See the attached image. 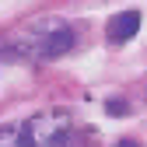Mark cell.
<instances>
[{
	"label": "cell",
	"mask_w": 147,
	"mask_h": 147,
	"mask_svg": "<svg viewBox=\"0 0 147 147\" xmlns=\"http://www.w3.org/2000/svg\"><path fill=\"white\" fill-rule=\"evenodd\" d=\"M74 49V28L60 18H39L25 28H18L11 39L0 46L7 60L21 63H39V60H56Z\"/></svg>",
	"instance_id": "obj_1"
},
{
	"label": "cell",
	"mask_w": 147,
	"mask_h": 147,
	"mask_svg": "<svg viewBox=\"0 0 147 147\" xmlns=\"http://www.w3.org/2000/svg\"><path fill=\"white\" fill-rule=\"evenodd\" d=\"M74 116L63 109H46L25 123V137L32 147H70L74 144Z\"/></svg>",
	"instance_id": "obj_2"
},
{
	"label": "cell",
	"mask_w": 147,
	"mask_h": 147,
	"mask_svg": "<svg viewBox=\"0 0 147 147\" xmlns=\"http://www.w3.org/2000/svg\"><path fill=\"white\" fill-rule=\"evenodd\" d=\"M137 32H140V14L137 11H119L116 18H109V25H105L109 42H130Z\"/></svg>",
	"instance_id": "obj_3"
},
{
	"label": "cell",
	"mask_w": 147,
	"mask_h": 147,
	"mask_svg": "<svg viewBox=\"0 0 147 147\" xmlns=\"http://www.w3.org/2000/svg\"><path fill=\"white\" fill-rule=\"evenodd\" d=\"M0 147H32L25 137V126H14V123L0 126Z\"/></svg>",
	"instance_id": "obj_4"
},
{
	"label": "cell",
	"mask_w": 147,
	"mask_h": 147,
	"mask_svg": "<svg viewBox=\"0 0 147 147\" xmlns=\"http://www.w3.org/2000/svg\"><path fill=\"white\" fill-rule=\"evenodd\" d=\"M105 109H109V116H126V112H130V105H126L123 98H112Z\"/></svg>",
	"instance_id": "obj_5"
},
{
	"label": "cell",
	"mask_w": 147,
	"mask_h": 147,
	"mask_svg": "<svg viewBox=\"0 0 147 147\" xmlns=\"http://www.w3.org/2000/svg\"><path fill=\"white\" fill-rule=\"evenodd\" d=\"M116 147H140V144H133V140H123V144H116Z\"/></svg>",
	"instance_id": "obj_6"
}]
</instances>
